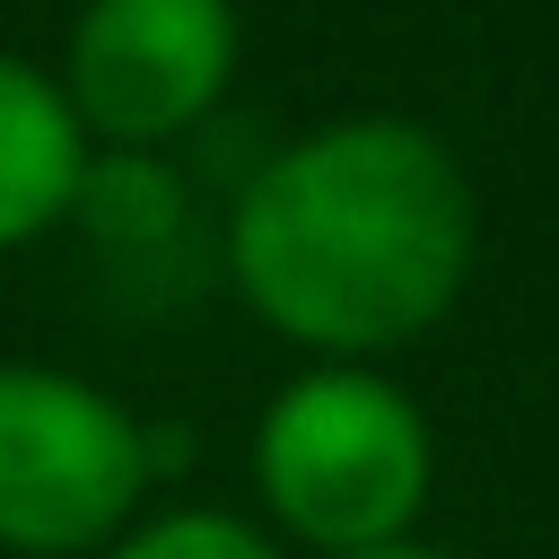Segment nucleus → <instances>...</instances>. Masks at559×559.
<instances>
[{
  "label": "nucleus",
  "mask_w": 559,
  "mask_h": 559,
  "mask_svg": "<svg viewBox=\"0 0 559 559\" xmlns=\"http://www.w3.org/2000/svg\"><path fill=\"white\" fill-rule=\"evenodd\" d=\"M472 253V175L411 114H341L297 131L227 210L236 297L314 358H376L419 341L463 297Z\"/></svg>",
  "instance_id": "obj_1"
},
{
  "label": "nucleus",
  "mask_w": 559,
  "mask_h": 559,
  "mask_svg": "<svg viewBox=\"0 0 559 559\" xmlns=\"http://www.w3.org/2000/svg\"><path fill=\"white\" fill-rule=\"evenodd\" d=\"M437 480L428 411L367 358H314L253 419V489L280 542L314 559L411 542Z\"/></svg>",
  "instance_id": "obj_2"
},
{
  "label": "nucleus",
  "mask_w": 559,
  "mask_h": 559,
  "mask_svg": "<svg viewBox=\"0 0 559 559\" xmlns=\"http://www.w3.org/2000/svg\"><path fill=\"white\" fill-rule=\"evenodd\" d=\"M157 445L105 384L35 358H0V550L79 559L105 550L148 498Z\"/></svg>",
  "instance_id": "obj_3"
},
{
  "label": "nucleus",
  "mask_w": 559,
  "mask_h": 559,
  "mask_svg": "<svg viewBox=\"0 0 559 559\" xmlns=\"http://www.w3.org/2000/svg\"><path fill=\"white\" fill-rule=\"evenodd\" d=\"M245 26L236 0H79L61 44V87L105 148H166L218 114Z\"/></svg>",
  "instance_id": "obj_4"
},
{
  "label": "nucleus",
  "mask_w": 559,
  "mask_h": 559,
  "mask_svg": "<svg viewBox=\"0 0 559 559\" xmlns=\"http://www.w3.org/2000/svg\"><path fill=\"white\" fill-rule=\"evenodd\" d=\"M87 166H96V140H87L70 87L52 70H35L26 52H0V253L79 218Z\"/></svg>",
  "instance_id": "obj_5"
},
{
  "label": "nucleus",
  "mask_w": 559,
  "mask_h": 559,
  "mask_svg": "<svg viewBox=\"0 0 559 559\" xmlns=\"http://www.w3.org/2000/svg\"><path fill=\"white\" fill-rule=\"evenodd\" d=\"M96 559H280V533L236 507H157L131 515Z\"/></svg>",
  "instance_id": "obj_6"
},
{
  "label": "nucleus",
  "mask_w": 559,
  "mask_h": 559,
  "mask_svg": "<svg viewBox=\"0 0 559 559\" xmlns=\"http://www.w3.org/2000/svg\"><path fill=\"white\" fill-rule=\"evenodd\" d=\"M349 559H445V550H428V542H384V550H349Z\"/></svg>",
  "instance_id": "obj_7"
}]
</instances>
